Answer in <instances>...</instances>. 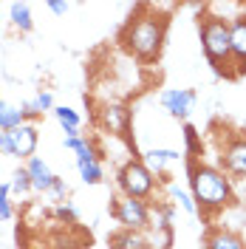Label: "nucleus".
Instances as JSON below:
<instances>
[{"label":"nucleus","instance_id":"0eeeda50","mask_svg":"<svg viewBox=\"0 0 246 249\" xmlns=\"http://www.w3.org/2000/svg\"><path fill=\"white\" fill-rule=\"evenodd\" d=\"M229 48H232L235 77H244L246 74V15H238L229 20Z\"/></svg>","mask_w":246,"mask_h":249},{"label":"nucleus","instance_id":"393cba45","mask_svg":"<svg viewBox=\"0 0 246 249\" xmlns=\"http://www.w3.org/2000/svg\"><path fill=\"white\" fill-rule=\"evenodd\" d=\"M48 196H54L57 201H62V198L68 196V184H65V178L57 176V178H54V184H51V190H48Z\"/></svg>","mask_w":246,"mask_h":249},{"label":"nucleus","instance_id":"412c9836","mask_svg":"<svg viewBox=\"0 0 246 249\" xmlns=\"http://www.w3.org/2000/svg\"><path fill=\"white\" fill-rule=\"evenodd\" d=\"M9 184H12V193H15V196H26V193L31 190V176H29V170H26V167L15 170V176H12V181H9Z\"/></svg>","mask_w":246,"mask_h":249},{"label":"nucleus","instance_id":"5701e85b","mask_svg":"<svg viewBox=\"0 0 246 249\" xmlns=\"http://www.w3.org/2000/svg\"><path fill=\"white\" fill-rule=\"evenodd\" d=\"M12 184H6V181H0V221H9V218L15 215V210H12Z\"/></svg>","mask_w":246,"mask_h":249},{"label":"nucleus","instance_id":"dca6fc26","mask_svg":"<svg viewBox=\"0 0 246 249\" xmlns=\"http://www.w3.org/2000/svg\"><path fill=\"white\" fill-rule=\"evenodd\" d=\"M54 116H57V122L62 124V130H65V139H74V136H79V113L71 108H54Z\"/></svg>","mask_w":246,"mask_h":249},{"label":"nucleus","instance_id":"7ed1b4c3","mask_svg":"<svg viewBox=\"0 0 246 249\" xmlns=\"http://www.w3.org/2000/svg\"><path fill=\"white\" fill-rule=\"evenodd\" d=\"M201 31V48L212 65L218 77L235 79V65H232V48H229V20L218 15H204L198 20Z\"/></svg>","mask_w":246,"mask_h":249},{"label":"nucleus","instance_id":"bb28decb","mask_svg":"<svg viewBox=\"0 0 246 249\" xmlns=\"http://www.w3.org/2000/svg\"><path fill=\"white\" fill-rule=\"evenodd\" d=\"M48 9L54 15H68L71 12V3H65V0H48Z\"/></svg>","mask_w":246,"mask_h":249},{"label":"nucleus","instance_id":"aec40b11","mask_svg":"<svg viewBox=\"0 0 246 249\" xmlns=\"http://www.w3.org/2000/svg\"><path fill=\"white\" fill-rule=\"evenodd\" d=\"M184 142H187V159H198L204 153V142H201V133L195 130V124L184 122Z\"/></svg>","mask_w":246,"mask_h":249},{"label":"nucleus","instance_id":"f257e3e1","mask_svg":"<svg viewBox=\"0 0 246 249\" xmlns=\"http://www.w3.org/2000/svg\"><path fill=\"white\" fill-rule=\"evenodd\" d=\"M164 37H167V17L153 12L150 6H139V12L124 23L119 43L130 57H136L144 65H153L161 57Z\"/></svg>","mask_w":246,"mask_h":249},{"label":"nucleus","instance_id":"39448f33","mask_svg":"<svg viewBox=\"0 0 246 249\" xmlns=\"http://www.w3.org/2000/svg\"><path fill=\"white\" fill-rule=\"evenodd\" d=\"M110 215L122 224V230H136V232H147L153 227V210L147 201H139V198H127L119 196L110 204Z\"/></svg>","mask_w":246,"mask_h":249},{"label":"nucleus","instance_id":"a211bd4d","mask_svg":"<svg viewBox=\"0 0 246 249\" xmlns=\"http://www.w3.org/2000/svg\"><path fill=\"white\" fill-rule=\"evenodd\" d=\"M9 17H12L15 29H20L23 34L34 29V20H31V6H29V3H12V6H9Z\"/></svg>","mask_w":246,"mask_h":249},{"label":"nucleus","instance_id":"6e6552de","mask_svg":"<svg viewBox=\"0 0 246 249\" xmlns=\"http://www.w3.org/2000/svg\"><path fill=\"white\" fill-rule=\"evenodd\" d=\"M9 142H12V156L15 159H26L29 161L34 150H37V142H40V133H37V124H20L15 130H9Z\"/></svg>","mask_w":246,"mask_h":249},{"label":"nucleus","instance_id":"2eb2a0df","mask_svg":"<svg viewBox=\"0 0 246 249\" xmlns=\"http://www.w3.org/2000/svg\"><path fill=\"white\" fill-rule=\"evenodd\" d=\"M62 144H65L68 150H74V153H77V167H85V164H93V161H99V153H96L93 142L82 139V136H74V139H62Z\"/></svg>","mask_w":246,"mask_h":249},{"label":"nucleus","instance_id":"ddd939ff","mask_svg":"<svg viewBox=\"0 0 246 249\" xmlns=\"http://www.w3.org/2000/svg\"><path fill=\"white\" fill-rule=\"evenodd\" d=\"M178 159H181L178 150H167V147H150L147 153H141V161L147 164V170L153 173V176H164V178H167L164 167H167L170 161H178Z\"/></svg>","mask_w":246,"mask_h":249},{"label":"nucleus","instance_id":"9d476101","mask_svg":"<svg viewBox=\"0 0 246 249\" xmlns=\"http://www.w3.org/2000/svg\"><path fill=\"white\" fill-rule=\"evenodd\" d=\"M221 161H224V170L227 173L246 178V139H232L221 150Z\"/></svg>","mask_w":246,"mask_h":249},{"label":"nucleus","instance_id":"a878e982","mask_svg":"<svg viewBox=\"0 0 246 249\" xmlns=\"http://www.w3.org/2000/svg\"><path fill=\"white\" fill-rule=\"evenodd\" d=\"M57 218L60 221H68V224H77V210L71 204H62V207H57Z\"/></svg>","mask_w":246,"mask_h":249},{"label":"nucleus","instance_id":"f03ea898","mask_svg":"<svg viewBox=\"0 0 246 249\" xmlns=\"http://www.w3.org/2000/svg\"><path fill=\"white\" fill-rule=\"evenodd\" d=\"M187 178H190L195 207L204 215H215L232 201V181L227 178V173L212 164H201L198 159H187Z\"/></svg>","mask_w":246,"mask_h":249},{"label":"nucleus","instance_id":"20e7f679","mask_svg":"<svg viewBox=\"0 0 246 249\" xmlns=\"http://www.w3.org/2000/svg\"><path fill=\"white\" fill-rule=\"evenodd\" d=\"M116 184L127 198H139V201H150L156 193V176L147 170V164L141 159H130L122 170L116 173Z\"/></svg>","mask_w":246,"mask_h":249},{"label":"nucleus","instance_id":"cd10ccee","mask_svg":"<svg viewBox=\"0 0 246 249\" xmlns=\"http://www.w3.org/2000/svg\"><path fill=\"white\" fill-rule=\"evenodd\" d=\"M0 153L12 156V142H9V133L6 130H0Z\"/></svg>","mask_w":246,"mask_h":249},{"label":"nucleus","instance_id":"6ab92c4d","mask_svg":"<svg viewBox=\"0 0 246 249\" xmlns=\"http://www.w3.org/2000/svg\"><path fill=\"white\" fill-rule=\"evenodd\" d=\"M167 196H170V201H173V204H178V207L184 210L187 215H195V213H198V207H195V198H193V196H190L187 190L176 187L173 181L167 184Z\"/></svg>","mask_w":246,"mask_h":249},{"label":"nucleus","instance_id":"f3484780","mask_svg":"<svg viewBox=\"0 0 246 249\" xmlns=\"http://www.w3.org/2000/svg\"><path fill=\"white\" fill-rule=\"evenodd\" d=\"M20 124H26V116H23V110L0 99V130H6V133H9V130L20 127Z\"/></svg>","mask_w":246,"mask_h":249},{"label":"nucleus","instance_id":"1a4fd4ad","mask_svg":"<svg viewBox=\"0 0 246 249\" xmlns=\"http://www.w3.org/2000/svg\"><path fill=\"white\" fill-rule=\"evenodd\" d=\"M99 119H102V124L108 127L110 133H119V136H127L130 133V110H127V105L110 102V105L102 108Z\"/></svg>","mask_w":246,"mask_h":249},{"label":"nucleus","instance_id":"4be33fe9","mask_svg":"<svg viewBox=\"0 0 246 249\" xmlns=\"http://www.w3.org/2000/svg\"><path fill=\"white\" fill-rule=\"evenodd\" d=\"M79 176H82V181H85V184H102V181H105V170H102V164H99V161L79 167Z\"/></svg>","mask_w":246,"mask_h":249},{"label":"nucleus","instance_id":"f8f14e48","mask_svg":"<svg viewBox=\"0 0 246 249\" xmlns=\"http://www.w3.org/2000/svg\"><path fill=\"white\" fill-rule=\"evenodd\" d=\"M26 170L31 176V190H37V193H48L51 184H54V178H57L40 156H31L29 161H26Z\"/></svg>","mask_w":246,"mask_h":249},{"label":"nucleus","instance_id":"423d86ee","mask_svg":"<svg viewBox=\"0 0 246 249\" xmlns=\"http://www.w3.org/2000/svg\"><path fill=\"white\" fill-rule=\"evenodd\" d=\"M195 91L193 88H167V91H161L158 96V102H161V108L167 110L170 116H176V119H187L193 108H195Z\"/></svg>","mask_w":246,"mask_h":249},{"label":"nucleus","instance_id":"9b49d317","mask_svg":"<svg viewBox=\"0 0 246 249\" xmlns=\"http://www.w3.org/2000/svg\"><path fill=\"white\" fill-rule=\"evenodd\" d=\"M204 249H246V241L232 230L224 227H212L204 235Z\"/></svg>","mask_w":246,"mask_h":249},{"label":"nucleus","instance_id":"b1692460","mask_svg":"<svg viewBox=\"0 0 246 249\" xmlns=\"http://www.w3.org/2000/svg\"><path fill=\"white\" fill-rule=\"evenodd\" d=\"M31 102H34V108L40 110V113L43 110H54V96H51V91H40Z\"/></svg>","mask_w":246,"mask_h":249},{"label":"nucleus","instance_id":"4468645a","mask_svg":"<svg viewBox=\"0 0 246 249\" xmlns=\"http://www.w3.org/2000/svg\"><path fill=\"white\" fill-rule=\"evenodd\" d=\"M110 249H150V241L144 232H136V230H119L108 238Z\"/></svg>","mask_w":246,"mask_h":249}]
</instances>
